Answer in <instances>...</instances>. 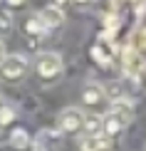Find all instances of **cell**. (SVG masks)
<instances>
[{
    "instance_id": "6da1fadb",
    "label": "cell",
    "mask_w": 146,
    "mask_h": 151,
    "mask_svg": "<svg viewBox=\"0 0 146 151\" xmlns=\"http://www.w3.org/2000/svg\"><path fill=\"white\" fill-rule=\"evenodd\" d=\"M62 70H65V65H62V57L57 52H40L35 57V74L42 84L57 82L62 77Z\"/></svg>"
},
{
    "instance_id": "7c38bea8",
    "label": "cell",
    "mask_w": 146,
    "mask_h": 151,
    "mask_svg": "<svg viewBox=\"0 0 146 151\" xmlns=\"http://www.w3.org/2000/svg\"><path fill=\"white\" fill-rule=\"evenodd\" d=\"M84 131L87 136H101V116L99 114L84 116Z\"/></svg>"
},
{
    "instance_id": "ac0fdd59",
    "label": "cell",
    "mask_w": 146,
    "mask_h": 151,
    "mask_svg": "<svg viewBox=\"0 0 146 151\" xmlns=\"http://www.w3.org/2000/svg\"><path fill=\"white\" fill-rule=\"evenodd\" d=\"M144 151H146V146H144Z\"/></svg>"
},
{
    "instance_id": "9c48e42d",
    "label": "cell",
    "mask_w": 146,
    "mask_h": 151,
    "mask_svg": "<svg viewBox=\"0 0 146 151\" xmlns=\"http://www.w3.org/2000/svg\"><path fill=\"white\" fill-rule=\"evenodd\" d=\"M40 20L45 22L47 30H55V27H60V25L65 22V12L57 8V5H47V8L40 10Z\"/></svg>"
},
{
    "instance_id": "8992f818",
    "label": "cell",
    "mask_w": 146,
    "mask_h": 151,
    "mask_svg": "<svg viewBox=\"0 0 146 151\" xmlns=\"http://www.w3.org/2000/svg\"><path fill=\"white\" fill-rule=\"evenodd\" d=\"M129 122H131V119L122 116L119 111H109V114L101 116V134H104L106 139H114V136H119V134L124 131V127H126Z\"/></svg>"
},
{
    "instance_id": "277c9868",
    "label": "cell",
    "mask_w": 146,
    "mask_h": 151,
    "mask_svg": "<svg viewBox=\"0 0 146 151\" xmlns=\"http://www.w3.org/2000/svg\"><path fill=\"white\" fill-rule=\"evenodd\" d=\"M17 27H20V32L27 37V40H42L50 30L45 27V22L40 20V12H25L20 17V22H17Z\"/></svg>"
},
{
    "instance_id": "30bf717a",
    "label": "cell",
    "mask_w": 146,
    "mask_h": 151,
    "mask_svg": "<svg viewBox=\"0 0 146 151\" xmlns=\"http://www.w3.org/2000/svg\"><path fill=\"white\" fill-rule=\"evenodd\" d=\"M30 144H32V141H30V134L22 127H15V129L10 131V146L15 149V151H25Z\"/></svg>"
},
{
    "instance_id": "4fadbf2b",
    "label": "cell",
    "mask_w": 146,
    "mask_h": 151,
    "mask_svg": "<svg viewBox=\"0 0 146 151\" xmlns=\"http://www.w3.org/2000/svg\"><path fill=\"white\" fill-rule=\"evenodd\" d=\"M101 89H104V97L111 99V102H122V99H124V89H122L119 82H109V84L101 87Z\"/></svg>"
},
{
    "instance_id": "3957f363",
    "label": "cell",
    "mask_w": 146,
    "mask_h": 151,
    "mask_svg": "<svg viewBox=\"0 0 146 151\" xmlns=\"http://www.w3.org/2000/svg\"><path fill=\"white\" fill-rule=\"evenodd\" d=\"M84 111L77 109V106H67V109L60 111L57 116V131L60 134H77V131L84 129Z\"/></svg>"
},
{
    "instance_id": "9a60e30c",
    "label": "cell",
    "mask_w": 146,
    "mask_h": 151,
    "mask_svg": "<svg viewBox=\"0 0 146 151\" xmlns=\"http://www.w3.org/2000/svg\"><path fill=\"white\" fill-rule=\"evenodd\" d=\"M12 116H15V109L8 106V104H3V109H0V127H8L12 122Z\"/></svg>"
},
{
    "instance_id": "52a82bcc",
    "label": "cell",
    "mask_w": 146,
    "mask_h": 151,
    "mask_svg": "<svg viewBox=\"0 0 146 151\" xmlns=\"http://www.w3.org/2000/svg\"><path fill=\"white\" fill-rule=\"evenodd\" d=\"M114 55H117V52H114V47L109 45V40H106V37H101L97 45L92 47V57L97 60L104 70H109V67L114 65Z\"/></svg>"
},
{
    "instance_id": "5bb4252c",
    "label": "cell",
    "mask_w": 146,
    "mask_h": 151,
    "mask_svg": "<svg viewBox=\"0 0 146 151\" xmlns=\"http://www.w3.org/2000/svg\"><path fill=\"white\" fill-rule=\"evenodd\" d=\"M12 15H10V10H5V8H0V37L3 35H8L10 30H12Z\"/></svg>"
},
{
    "instance_id": "2e32d148",
    "label": "cell",
    "mask_w": 146,
    "mask_h": 151,
    "mask_svg": "<svg viewBox=\"0 0 146 151\" xmlns=\"http://www.w3.org/2000/svg\"><path fill=\"white\" fill-rule=\"evenodd\" d=\"M5 57H8V52H5V42H3V40H0V62H3Z\"/></svg>"
},
{
    "instance_id": "7a4b0ae2",
    "label": "cell",
    "mask_w": 146,
    "mask_h": 151,
    "mask_svg": "<svg viewBox=\"0 0 146 151\" xmlns=\"http://www.w3.org/2000/svg\"><path fill=\"white\" fill-rule=\"evenodd\" d=\"M27 72H30V62L22 55H8V57L0 62V82H5V84L22 82Z\"/></svg>"
},
{
    "instance_id": "ba28073f",
    "label": "cell",
    "mask_w": 146,
    "mask_h": 151,
    "mask_svg": "<svg viewBox=\"0 0 146 151\" xmlns=\"http://www.w3.org/2000/svg\"><path fill=\"white\" fill-rule=\"evenodd\" d=\"M60 141H62V134L57 129H40V131H37V136H35V144L42 151H50V149L60 146Z\"/></svg>"
},
{
    "instance_id": "e0dca14e",
    "label": "cell",
    "mask_w": 146,
    "mask_h": 151,
    "mask_svg": "<svg viewBox=\"0 0 146 151\" xmlns=\"http://www.w3.org/2000/svg\"><path fill=\"white\" fill-rule=\"evenodd\" d=\"M3 104H5V99H3V94H0V109H3Z\"/></svg>"
},
{
    "instance_id": "5b68a950",
    "label": "cell",
    "mask_w": 146,
    "mask_h": 151,
    "mask_svg": "<svg viewBox=\"0 0 146 151\" xmlns=\"http://www.w3.org/2000/svg\"><path fill=\"white\" fill-rule=\"evenodd\" d=\"M79 102H82V106H84V109H89V111H97L99 106L106 102V97H104V89H101L99 84H94V82H89V84H84V87H82Z\"/></svg>"
},
{
    "instance_id": "8fae6325",
    "label": "cell",
    "mask_w": 146,
    "mask_h": 151,
    "mask_svg": "<svg viewBox=\"0 0 146 151\" xmlns=\"http://www.w3.org/2000/svg\"><path fill=\"white\" fill-rule=\"evenodd\" d=\"M104 149H109V139L104 134L101 136H84L79 144V151H104Z\"/></svg>"
}]
</instances>
